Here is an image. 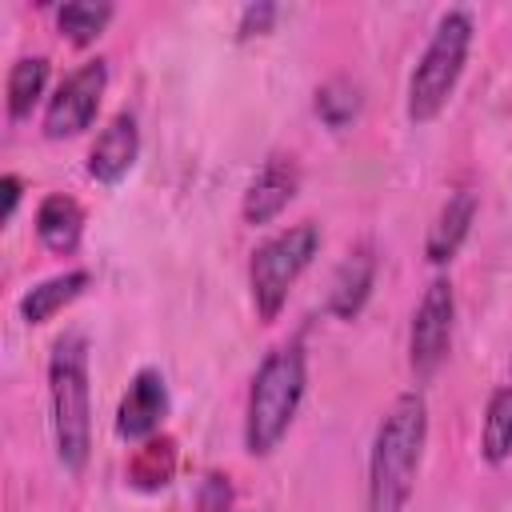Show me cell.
I'll return each instance as SVG.
<instances>
[{
    "label": "cell",
    "instance_id": "9c48e42d",
    "mask_svg": "<svg viewBox=\"0 0 512 512\" xmlns=\"http://www.w3.org/2000/svg\"><path fill=\"white\" fill-rule=\"evenodd\" d=\"M296 192H300V164H296V156L272 152V156L256 168V176H252V184H248V192H244V204H240L244 224H252V228L272 224V220L296 200Z\"/></svg>",
    "mask_w": 512,
    "mask_h": 512
},
{
    "label": "cell",
    "instance_id": "7402d4cb",
    "mask_svg": "<svg viewBox=\"0 0 512 512\" xmlns=\"http://www.w3.org/2000/svg\"><path fill=\"white\" fill-rule=\"evenodd\" d=\"M0 192H4V212H0V220L8 224V220L16 216V208H20V192H24V180H20L16 172H4V176H0Z\"/></svg>",
    "mask_w": 512,
    "mask_h": 512
},
{
    "label": "cell",
    "instance_id": "5b68a950",
    "mask_svg": "<svg viewBox=\"0 0 512 512\" xmlns=\"http://www.w3.org/2000/svg\"><path fill=\"white\" fill-rule=\"evenodd\" d=\"M320 244H324L320 224L316 220H300V224H288L284 232H276V236H268L264 244L252 248V260H248V292H252L256 320L272 324L284 312L292 284L308 272V264L316 260Z\"/></svg>",
    "mask_w": 512,
    "mask_h": 512
},
{
    "label": "cell",
    "instance_id": "4fadbf2b",
    "mask_svg": "<svg viewBox=\"0 0 512 512\" xmlns=\"http://www.w3.org/2000/svg\"><path fill=\"white\" fill-rule=\"evenodd\" d=\"M36 236L52 256H76L84 240V208L68 192H48L36 204Z\"/></svg>",
    "mask_w": 512,
    "mask_h": 512
},
{
    "label": "cell",
    "instance_id": "9a60e30c",
    "mask_svg": "<svg viewBox=\"0 0 512 512\" xmlns=\"http://www.w3.org/2000/svg\"><path fill=\"white\" fill-rule=\"evenodd\" d=\"M48 56H20L12 68H8V80H4V108H8V120L20 124L36 112V104L44 100L48 92Z\"/></svg>",
    "mask_w": 512,
    "mask_h": 512
},
{
    "label": "cell",
    "instance_id": "7a4b0ae2",
    "mask_svg": "<svg viewBox=\"0 0 512 512\" xmlns=\"http://www.w3.org/2000/svg\"><path fill=\"white\" fill-rule=\"evenodd\" d=\"M48 404H52V444L68 476H80L92 456V376H88V336L64 332L48 352Z\"/></svg>",
    "mask_w": 512,
    "mask_h": 512
},
{
    "label": "cell",
    "instance_id": "52a82bcc",
    "mask_svg": "<svg viewBox=\"0 0 512 512\" xmlns=\"http://www.w3.org/2000/svg\"><path fill=\"white\" fill-rule=\"evenodd\" d=\"M452 328H456V292L448 276H432L428 288L420 292V304L408 324V364L420 380H428L452 348Z\"/></svg>",
    "mask_w": 512,
    "mask_h": 512
},
{
    "label": "cell",
    "instance_id": "7c38bea8",
    "mask_svg": "<svg viewBox=\"0 0 512 512\" xmlns=\"http://www.w3.org/2000/svg\"><path fill=\"white\" fill-rule=\"evenodd\" d=\"M376 248L372 244H356L332 272L328 280V316L336 320H356L376 288Z\"/></svg>",
    "mask_w": 512,
    "mask_h": 512
},
{
    "label": "cell",
    "instance_id": "30bf717a",
    "mask_svg": "<svg viewBox=\"0 0 512 512\" xmlns=\"http://www.w3.org/2000/svg\"><path fill=\"white\" fill-rule=\"evenodd\" d=\"M136 160H140V124H136V116L124 108V112H116V116L96 132V140H92V148H88V176H92L96 184L112 188V184H120V180L136 168Z\"/></svg>",
    "mask_w": 512,
    "mask_h": 512
},
{
    "label": "cell",
    "instance_id": "ba28073f",
    "mask_svg": "<svg viewBox=\"0 0 512 512\" xmlns=\"http://www.w3.org/2000/svg\"><path fill=\"white\" fill-rule=\"evenodd\" d=\"M168 416V384L160 368H140L116 408V436L128 444H144L152 436H160V424Z\"/></svg>",
    "mask_w": 512,
    "mask_h": 512
},
{
    "label": "cell",
    "instance_id": "d6986e66",
    "mask_svg": "<svg viewBox=\"0 0 512 512\" xmlns=\"http://www.w3.org/2000/svg\"><path fill=\"white\" fill-rule=\"evenodd\" d=\"M360 108H364L360 84H356V80H348V76H332L328 84H320V88H316V116H320L332 132L348 128V124L360 116Z\"/></svg>",
    "mask_w": 512,
    "mask_h": 512
},
{
    "label": "cell",
    "instance_id": "8fae6325",
    "mask_svg": "<svg viewBox=\"0 0 512 512\" xmlns=\"http://www.w3.org/2000/svg\"><path fill=\"white\" fill-rule=\"evenodd\" d=\"M476 212H480V196L472 188H452L448 192V200L440 204V212H436V220L428 224V236H424V260L432 268H444V264L456 260V252L472 236Z\"/></svg>",
    "mask_w": 512,
    "mask_h": 512
},
{
    "label": "cell",
    "instance_id": "e0dca14e",
    "mask_svg": "<svg viewBox=\"0 0 512 512\" xmlns=\"http://www.w3.org/2000/svg\"><path fill=\"white\" fill-rule=\"evenodd\" d=\"M112 16H116V4H108V0H68V4L56 8V28L68 44L88 48L104 36Z\"/></svg>",
    "mask_w": 512,
    "mask_h": 512
},
{
    "label": "cell",
    "instance_id": "6da1fadb",
    "mask_svg": "<svg viewBox=\"0 0 512 512\" xmlns=\"http://www.w3.org/2000/svg\"><path fill=\"white\" fill-rule=\"evenodd\" d=\"M428 444V404L420 392H400L376 424L368 448V512H404Z\"/></svg>",
    "mask_w": 512,
    "mask_h": 512
},
{
    "label": "cell",
    "instance_id": "ac0fdd59",
    "mask_svg": "<svg viewBox=\"0 0 512 512\" xmlns=\"http://www.w3.org/2000/svg\"><path fill=\"white\" fill-rule=\"evenodd\" d=\"M480 456L488 464H504L512 456V384H500L488 396L484 428H480Z\"/></svg>",
    "mask_w": 512,
    "mask_h": 512
},
{
    "label": "cell",
    "instance_id": "3957f363",
    "mask_svg": "<svg viewBox=\"0 0 512 512\" xmlns=\"http://www.w3.org/2000/svg\"><path fill=\"white\" fill-rule=\"evenodd\" d=\"M304 388H308V356L296 340L276 344L256 364L252 384H248V404H244V452L248 456L264 460L284 444L304 404Z\"/></svg>",
    "mask_w": 512,
    "mask_h": 512
},
{
    "label": "cell",
    "instance_id": "5bb4252c",
    "mask_svg": "<svg viewBox=\"0 0 512 512\" xmlns=\"http://www.w3.org/2000/svg\"><path fill=\"white\" fill-rule=\"evenodd\" d=\"M92 284V272L88 268H64L48 280H36L24 296H20V320L24 324H48L52 316H60L68 304H76Z\"/></svg>",
    "mask_w": 512,
    "mask_h": 512
},
{
    "label": "cell",
    "instance_id": "2e32d148",
    "mask_svg": "<svg viewBox=\"0 0 512 512\" xmlns=\"http://www.w3.org/2000/svg\"><path fill=\"white\" fill-rule=\"evenodd\" d=\"M172 476H176V444H172V436H152V440L132 448L128 484L136 492H160V488L172 484Z\"/></svg>",
    "mask_w": 512,
    "mask_h": 512
},
{
    "label": "cell",
    "instance_id": "8992f818",
    "mask_svg": "<svg viewBox=\"0 0 512 512\" xmlns=\"http://www.w3.org/2000/svg\"><path fill=\"white\" fill-rule=\"evenodd\" d=\"M104 92H108V60L92 56V60L76 64L44 104V120H40L44 136L48 140H72V136L88 132L100 104H104Z\"/></svg>",
    "mask_w": 512,
    "mask_h": 512
},
{
    "label": "cell",
    "instance_id": "277c9868",
    "mask_svg": "<svg viewBox=\"0 0 512 512\" xmlns=\"http://www.w3.org/2000/svg\"><path fill=\"white\" fill-rule=\"evenodd\" d=\"M472 36H476V24H472L468 8H448L436 20V28H432L412 76H408L404 112L412 124H432L448 108V100L464 76L468 52H472Z\"/></svg>",
    "mask_w": 512,
    "mask_h": 512
},
{
    "label": "cell",
    "instance_id": "44dd1931",
    "mask_svg": "<svg viewBox=\"0 0 512 512\" xmlns=\"http://www.w3.org/2000/svg\"><path fill=\"white\" fill-rule=\"evenodd\" d=\"M276 16H280V8H276L272 0H256V4H248V8L240 12V20H236V40L268 36L272 24H276Z\"/></svg>",
    "mask_w": 512,
    "mask_h": 512
},
{
    "label": "cell",
    "instance_id": "ffe728a7",
    "mask_svg": "<svg viewBox=\"0 0 512 512\" xmlns=\"http://www.w3.org/2000/svg\"><path fill=\"white\" fill-rule=\"evenodd\" d=\"M196 512H232V484L224 472H204L196 484Z\"/></svg>",
    "mask_w": 512,
    "mask_h": 512
}]
</instances>
